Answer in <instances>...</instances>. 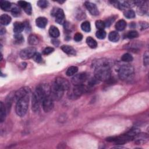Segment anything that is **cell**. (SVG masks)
Returning <instances> with one entry per match:
<instances>
[{"label":"cell","mask_w":149,"mask_h":149,"mask_svg":"<svg viewBox=\"0 0 149 149\" xmlns=\"http://www.w3.org/2000/svg\"><path fill=\"white\" fill-rule=\"evenodd\" d=\"M94 76L99 81H107L111 78V65L107 59H98L93 63Z\"/></svg>","instance_id":"cell-1"},{"label":"cell","mask_w":149,"mask_h":149,"mask_svg":"<svg viewBox=\"0 0 149 149\" xmlns=\"http://www.w3.org/2000/svg\"><path fill=\"white\" fill-rule=\"evenodd\" d=\"M50 88H47L43 85L38 86L32 96L31 107L34 112H37L39 110L40 103L43 102L44 98L48 95H49Z\"/></svg>","instance_id":"cell-2"},{"label":"cell","mask_w":149,"mask_h":149,"mask_svg":"<svg viewBox=\"0 0 149 149\" xmlns=\"http://www.w3.org/2000/svg\"><path fill=\"white\" fill-rule=\"evenodd\" d=\"M29 104V94L18 100L15 107L16 114L19 117H23L27 113Z\"/></svg>","instance_id":"cell-3"},{"label":"cell","mask_w":149,"mask_h":149,"mask_svg":"<svg viewBox=\"0 0 149 149\" xmlns=\"http://www.w3.org/2000/svg\"><path fill=\"white\" fill-rule=\"evenodd\" d=\"M135 73L134 68L129 64L122 65L118 71L119 78L122 80H128L133 78Z\"/></svg>","instance_id":"cell-4"},{"label":"cell","mask_w":149,"mask_h":149,"mask_svg":"<svg viewBox=\"0 0 149 149\" xmlns=\"http://www.w3.org/2000/svg\"><path fill=\"white\" fill-rule=\"evenodd\" d=\"M64 90L60 88L56 83L54 82L50 87L49 90V96L53 99L54 101H58L62 98Z\"/></svg>","instance_id":"cell-5"},{"label":"cell","mask_w":149,"mask_h":149,"mask_svg":"<svg viewBox=\"0 0 149 149\" xmlns=\"http://www.w3.org/2000/svg\"><path fill=\"white\" fill-rule=\"evenodd\" d=\"M134 139V138L129 136L128 134H125V135H122L120 136L117 137H112V138H109L107 139V140L108 142H115V143H117L118 144H122L125 143H127L132 140Z\"/></svg>","instance_id":"cell-6"},{"label":"cell","mask_w":149,"mask_h":149,"mask_svg":"<svg viewBox=\"0 0 149 149\" xmlns=\"http://www.w3.org/2000/svg\"><path fill=\"white\" fill-rule=\"evenodd\" d=\"M36 49L35 47H27L24 48L20 53V57L23 60L33 58L36 53Z\"/></svg>","instance_id":"cell-7"},{"label":"cell","mask_w":149,"mask_h":149,"mask_svg":"<svg viewBox=\"0 0 149 149\" xmlns=\"http://www.w3.org/2000/svg\"><path fill=\"white\" fill-rule=\"evenodd\" d=\"M52 15L55 17V22L59 25H63L65 22V16L64 12L62 9H54L51 12Z\"/></svg>","instance_id":"cell-8"},{"label":"cell","mask_w":149,"mask_h":149,"mask_svg":"<svg viewBox=\"0 0 149 149\" xmlns=\"http://www.w3.org/2000/svg\"><path fill=\"white\" fill-rule=\"evenodd\" d=\"M42 105L45 112H50L54 108V100L49 95L46 96L42 102Z\"/></svg>","instance_id":"cell-9"},{"label":"cell","mask_w":149,"mask_h":149,"mask_svg":"<svg viewBox=\"0 0 149 149\" xmlns=\"http://www.w3.org/2000/svg\"><path fill=\"white\" fill-rule=\"evenodd\" d=\"M88 79V74L82 72L75 75L72 79V83L74 86L82 85Z\"/></svg>","instance_id":"cell-10"},{"label":"cell","mask_w":149,"mask_h":149,"mask_svg":"<svg viewBox=\"0 0 149 149\" xmlns=\"http://www.w3.org/2000/svg\"><path fill=\"white\" fill-rule=\"evenodd\" d=\"M55 83L60 87L64 91H67L70 89L71 86H70V83L68 80L63 78L58 77L55 80Z\"/></svg>","instance_id":"cell-11"},{"label":"cell","mask_w":149,"mask_h":149,"mask_svg":"<svg viewBox=\"0 0 149 149\" xmlns=\"http://www.w3.org/2000/svg\"><path fill=\"white\" fill-rule=\"evenodd\" d=\"M85 87L84 85H78L75 86L73 89L72 93H71L70 97L71 98H78L80 97L85 92Z\"/></svg>","instance_id":"cell-12"},{"label":"cell","mask_w":149,"mask_h":149,"mask_svg":"<svg viewBox=\"0 0 149 149\" xmlns=\"http://www.w3.org/2000/svg\"><path fill=\"white\" fill-rule=\"evenodd\" d=\"M30 93V90L29 88L27 87L22 88L15 93V98H16V100L18 101L20 98L27 95H29Z\"/></svg>","instance_id":"cell-13"},{"label":"cell","mask_w":149,"mask_h":149,"mask_svg":"<svg viewBox=\"0 0 149 149\" xmlns=\"http://www.w3.org/2000/svg\"><path fill=\"white\" fill-rule=\"evenodd\" d=\"M85 5L86 8V9L89 11V12L94 16L98 15L99 12L98 10V8L95 4H93L91 2L86 1L85 3Z\"/></svg>","instance_id":"cell-14"},{"label":"cell","mask_w":149,"mask_h":149,"mask_svg":"<svg viewBox=\"0 0 149 149\" xmlns=\"http://www.w3.org/2000/svg\"><path fill=\"white\" fill-rule=\"evenodd\" d=\"M18 5L19 6L22 8L25 12L27 14L30 15L32 13V8L30 3L25 1H18Z\"/></svg>","instance_id":"cell-15"},{"label":"cell","mask_w":149,"mask_h":149,"mask_svg":"<svg viewBox=\"0 0 149 149\" xmlns=\"http://www.w3.org/2000/svg\"><path fill=\"white\" fill-rule=\"evenodd\" d=\"M135 142L137 144H143L146 143L148 140V136L146 134H138L135 136Z\"/></svg>","instance_id":"cell-16"},{"label":"cell","mask_w":149,"mask_h":149,"mask_svg":"<svg viewBox=\"0 0 149 149\" xmlns=\"http://www.w3.org/2000/svg\"><path fill=\"white\" fill-rule=\"evenodd\" d=\"M62 50L66 54L70 55H75L76 54L75 49L71 46L68 45H63L61 47Z\"/></svg>","instance_id":"cell-17"},{"label":"cell","mask_w":149,"mask_h":149,"mask_svg":"<svg viewBox=\"0 0 149 149\" xmlns=\"http://www.w3.org/2000/svg\"><path fill=\"white\" fill-rule=\"evenodd\" d=\"M25 25L24 23L20 22H16L13 24V31L15 33H21L24 30Z\"/></svg>","instance_id":"cell-18"},{"label":"cell","mask_w":149,"mask_h":149,"mask_svg":"<svg viewBox=\"0 0 149 149\" xmlns=\"http://www.w3.org/2000/svg\"><path fill=\"white\" fill-rule=\"evenodd\" d=\"M48 32L49 36L54 39H57L59 36V31L56 26H51L49 27Z\"/></svg>","instance_id":"cell-19"},{"label":"cell","mask_w":149,"mask_h":149,"mask_svg":"<svg viewBox=\"0 0 149 149\" xmlns=\"http://www.w3.org/2000/svg\"><path fill=\"white\" fill-rule=\"evenodd\" d=\"M48 21L44 17H39L36 20V24L37 27L40 28H45L47 25Z\"/></svg>","instance_id":"cell-20"},{"label":"cell","mask_w":149,"mask_h":149,"mask_svg":"<svg viewBox=\"0 0 149 149\" xmlns=\"http://www.w3.org/2000/svg\"><path fill=\"white\" fill-rule=\"evenodd\" d=\"M11 20L12 19L11 16L7 14H3L0 17V22H1V24L3 26L8 25L11 23Z\"/></svg>","instance_id":"cell-21"},{"label":"cell","mask_w":149,"mask_h":149,"mask_svg":"<svg viewBox=\"0 0 149 149\" xmlns=\"http://www.w3.org/2000/svg\"><path fill=\"white\" fill-rule=\"evenodd\" d=\"M7 108L3 102L0 103V121L3 122L5 119L6 117Z\"/></svg>","instance_id":"cell-22"},{"label":"cell","mask_w":149,"mask_h":149,"mask_svg":"<svg viewBox=\"0 0 149 149\" xmlns=\"http://www.w3.org/2000/svg\"><path fill=\"white\" fill-rule=\"evenodd\" d=\"M120 35L118 32L113 31L110 33V34L108 35V39L114 43L117 42L120 40Z\"/></svg>","instance_id":"cell-23"},{"label":"cell","mask_w":149,"mask_h":149,"mask_svg":"<svg viewBox=\"0 0 149 149\" xmlns=\"http://www.w3.org/2000/svg\"><path fill=\"white\" fill-rule=\"evenodd\" d=\"M12 6V4L8 1H3V0H2V1H0V7L4 11H11Z\"/></svg>","instance_id":"cell-24"},{"label":"cell","mask_w":149,"mask_h":149,"mask_svg":"<svg viewBox=\"0 0 149 149\" xmlns=\"http://www.w3.org/2000/svg\"><path fill=\"white\" fill-rule=\"evenodd\" d=\"M39 42V38L35 35H30L28 38V43L29 44L32 45H37Z\"/></svg>","instance_id":"cell-25"},{"label":"cell","mask_w":149,"mask_h":149,"mask_svg":"<svg viewBox=\"0 0 149 149\" xmlns=\"http://www.w3.org/2000/svg\"><path fill=\"white\" fill-rule=\"evenodd\" d=\"M126 26V22L123 19L118 21L115 25V28L118 31L124 30L125 29Z\"/></svg>","instance_id":"cell-26"},{"label":"cell","mask_w":149,"mask_h":149,"mask_svg":"<svg viewBox=\"0 0 149 149\" xmlns=\"http://www.w3.org/2000/svg\"><path fill=\"white\" fill-rule=\"evenodd\" d=\"M86 43L91 48H95L97 47V41L92 37H88L86 39Z\"/></svg>","instance_id":"cell-27"},{"label":"cell","mask_w":149,"mask_h":149,"mask_svg":"<svg viewBox=\"0 0 149 149\" xmlns=\"http://www.w3.org/2000/svg\"><path fill=\"white\" fill-rule=\"evenodd\" d=\"M78 71V68L77 67H75V66H72V67H70L66 72V75H67L68 76H72L75 75L77 72Z\"/></svg>","instance_id":"cell-28"},{"label":"cell","mask_w":149,"mask_h":149,"mask_svg":"<svg viewBox=\"0 0 149 149\" xmlns=\"http://www.w3.org/2000/svg\"><path fill=\"white\" fill-rule=\"evenodd\" d=\"M81 29L85 32H89L91 30V25L89 22L85 21L81 25Z\"/></svg>","instance_id":"cell-29"},{"label":"cell","mask_w":149,"mask_h":149,"mask_svg":"<svg viewBox=\"0 0 149 149\" xmlns=\"http://www.w3.org/2000/svg\"><path fill=\"white\" fill-rule=\"evenodd\" d=\"M126 37L129 39H133L138 37L139 36V33L137 31L135 30H131L127 33L126 35Z\"/></svg>","instance_id":"cell-30"},{"label":"cell","mask_w":149,"mask_h":149,"mask_svg":"<svg viewBox=\"0 0 149 149\" xmlns=\"http://www.w3.org/2000/svg\"><path fill=\"white\" fill-rule=\"evenodd\" d=\"M124 16L128 19H132L135 17V13L132 9H127L124 12Z\"/></svg>","instance_id":"cell-31"},{"label":"cell","mask_w":149,"mask_h":149,"mask_svg":"<svg viewBox=\"0 0 149 149\" xmlns=\"http://www.w3.org/2000/svg\"><path fill=\"white\" fill-rule=\"evenodd\" d=\"M11 11L12 12V15L15 16H18L21 13V9L19 7H18L17 5H16L15 4H12Z\"/></svg>","instance_id":"cell-32"},{"label":"cell","mask_w":149,"mask_h":149,"mask_svg":"<svg viewBox=\"0 0 149 149\" xmlns=\"http://www.w3.org/2000/svg\"><path fill=\"white\" fill-rule=\"evenodd\" d=\"M134 58L132 56L131 54H129V53H125L124 54L122 57H121V60L124 62H132L133 61Z\"/></svg>","instance_id":"cell-33"},{"label":"cell","mask_w":149,"mask_h":149,"mask_svg":"<svg viewBox=\"0 0 149 149\" xmlns=\"http://www.w3.org/2000/svg\"><path fill=\"white\" fill-rule=\"evenodd\" d=\"M96 37L100 40L104 39L106 37V32L104 30H98L96 32Z\"/></svg>","instance_id":"cell-34"},{"label":"cell","mask_w":149,"mask_h":149,"mask_svg":"<svg viewBox=\"0 0 149 149\" xmlns=\"http://www.w3.org/2000/svg\"><path fill=\"white\" fill-rule=\"evenodd\" d=\"M96 27L98 30H104L106 27L105 22L101 20H98L96 22Z\"/></svg>","instance_id":"cell-35"},{"label":"cell","mask_w":149,"mask_h":149,"mask_svg":"<svg viewBox=\"0 0 149 149\" xmlns=\"http://www.w3.org/2000/svg\"><path fill=\"white\" fill-rule=\"evenodd\" d=\"M14 38L15 39L16 42L18 43H22L24 41V39L23 36L21 33H16L14 36Z\"/></svg>","instance_id":"cell-36"},{"label":"cell","mask_w":149,"mask_h":149,"mask_svg":"<svg viewBox=\"0 0 149 149\" xmlns=\"http://www.w3.org/2000/svg\"><path fill=\"white\" fill-rule=\"evenodd\" d=\"M48 2L45 0H40L37 2V5L41 8H45L48 7Z\"/></svg>","instance_id":"cell-37"},{"label":"cell","mask_w":149,"mask_h":149,"mask_svg":"<svg viewBox=\"0 0 149 149\" xmlns=\"http://www.w3.org/2000/svg\"><path fill=\"white\" fill-rule=\"evenodd\" d=\"M54 51V48L53 47H46L44 50H43V54L44 55H49L51 54L53 51Z\"/></svg>","instance_id":"cell-38"},{"label":"cell","mask_w":149,"mask_h":149,"mask_svg":"<svg viewBox=\"0 0 149 149\" xmlns=\"http://www.w3.org/2000/svg\"><path fill=\"white\" fill-rule=\"evenodd\" d=\"M144 4H145V3L143 5L139 7L138 9V12L139 13V15H143V14L146 13L147 8H146V6Z\"/></svg>","instance_id":"cell-39"},{"label":"cell","mask_w":149,"mask_h":149,"mask_svg":"<svg viewBox=\"0 0 149 149\" xmlns=\"http://www.w3.org/2000/svg\"><path fill=\"white\" fill-rule=\"evenodd\" d=\"M33 60L37 62V63H40L42 61V57H41V55L40 53H36L34 57H33Z\"/></svg>","instance_id":"cell-40"},{"label":"cell","mask_w":149,"mask_h":149,"mask_svg":"<svg viewBox=\"0 0 149 149\" xmlns=\"http://www.w3.org/2000/svg\"><path fill=\"white\" fill-rule=\"evenodd\" d=\"M83 39V35L80 33H76L74 36V40L79 42L80 41Z\"/></svg>","instance_id":"cell-41"},{"label":"cell","mask_w":149,"mask_h":149,"mask_svg":"<svg viewBox=\"0 0 149 149\" xmlns=\"http://www.w3.org/2000/svg\"><path fill=\"white\" fill-rule=\"evenodd\" d=\"M148 63V53H146L144 55V65L147 66Z\"/></svg>","instance_id":"cell-42"},{"label":"cell","mask_w":149,"mask_h":149,"mask_svg":"<svg viewBox=\"0 0 149 149\" xmlns=\"http://www.w3.org/2000/svg\"><path fill=\"white\" fill-rule=\"evenodd\" d=\"M52 41H53V43L55 45H56V46H57V45H58V44H59V40H58L57 39H53V40H52Z\"/></svg>","instance_id":"cell-43"},{"label":"cell","mask_w":149,"mask_h":149,"mask_svg":"<svg viewBox=\"0 0 149 149\" xmlns=\"http://www.w3.org/2000/svg\"><path fill=\"white\" fill-rule=\"evenodd\" d=\"M0 33H1V35H4V34H5V29H4L3 27H1V31H0Z\"/></svg>","instance_id":"cell-44"}]
</instances>
